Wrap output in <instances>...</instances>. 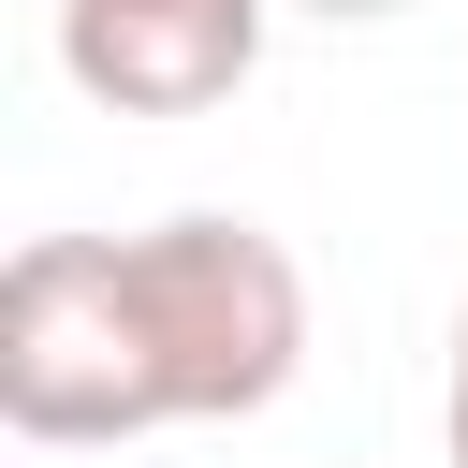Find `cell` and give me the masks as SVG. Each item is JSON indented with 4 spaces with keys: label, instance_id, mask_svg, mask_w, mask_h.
<instances>
[{
    "label": "cell",
    "instance_id": "obj_1",
    "mask_svg": "<svg viewBox=\"0 0 468 468\" xmlns=\"http://www.w3.org/2000/svg\"><path fill=\"white\" fill-rule=\"evenodd\" d=\"M307 366V278L263 219H146V234H29L0 263V424L44 453L249 424Z\"/></svg>",
    "mask_w": 468,
    "mask_h": 468
},
{
    "label": "cell",
    "instance_id": "obj_2",
    "mask_svg": "<svg viewBox=\"0 0 468 468\" xmlns=\"http://www.w3.org/2000/svg\"><path fill=\"white\" fill-rule=\"evenodd\" d=\"M263 15L278 0H58V58L117 117H205L263 73Z\"/></svg>",
    "mask_w": 468,
    "mask_h": 468
},
{
    "label": "cell",
    "instance_id": "obj_3",
    "mask_svg": "<svg viewBox=\"0 0 468 468\" xmlns=\"http://www.w3.org/2000/svg\"><path fill=\"white\" fill-rule=\"evenodd\" d=\"M439 439H453V468H468V307H453V395H439Z\"/></svg>",
    "mask_w": 468,
    "mask_h": 468
},
{
    "label": "cell",
    "instance_id": "obj_4",
    "mask_svg": "<svg viewBox=\"0 0 468 468\" xmlns=\"http://www.w3.org/2000/svg\"><path fill=\"white\" fill-rule=\"evenodd\" d=\"M307 15H336V29H380V15H410V0H307Z\"/></svg>",
    "mask_w": 468,
    "mask_h": 468
}]
</instances>
